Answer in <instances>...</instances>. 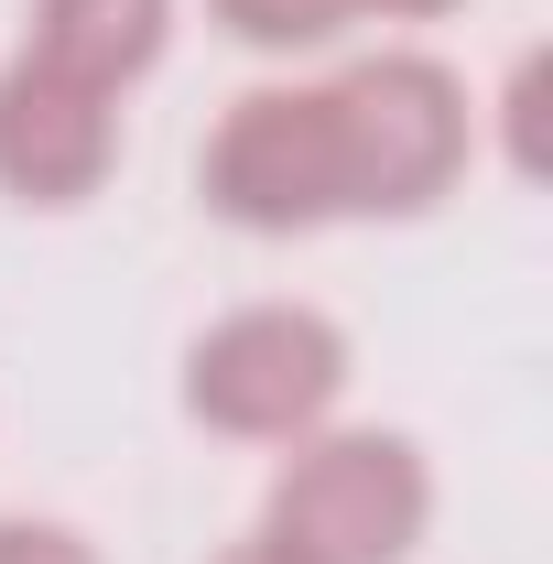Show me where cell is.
Wrapping results in <instances>:
<instances>
[{
  "label": "cell",
  "instance_id": "6da1fadb",
  "mask_svg": "<svg viewBox=\"0 0 553 564\" xmlns=\"http://www.w3.org/2000/svg\"><path fill=\"white\" fill-rule=\"evenodd\" d=\"M326 120H337V163H347V217H434L478 152L467 76L413 44L326 76Z\"/></svg>",
  "mask_w": 553,
  "mask_h": 564
},
{
  "label": "cell",
  "instance_id": "7a4b0ae2",
  "mask_svg": "<svg viewBox=\"0 0 553 564\" xmlns=\"http://www.w3.org/2000/svg\"><path fill=\"white\" fill-rule=\"evenodd\" d=\"M423 521H434V467L413 434H380V423L293 434L261 499V543L282 564H402Z\"/></svg>",
  "mask_w": 553,
  "mask_h": 564
},
{
  "label": "cell",
  "instance_id": "3957f363",
  "mask_svg": "<svg viewBox=\"0 0 553 564\" xmlns=\"http://www.w3.org/2000/svg\"><path fill=\"white\" fill-rule=\"evenodd\" d=\"M347 326L326 304H239L185 348V413L228 445H293L347 402Z\"/></svg>",
  "mask_w": 553,
  "mask_h": 564
},
{
  "label": "cell",
  "instance_id": "277c9868",
  "mask_svg": "<svg viewBox=\"0 0 553 564\" xmlns=\"http://www.w3.org/2000/svg\"><path fill=\"white\" fill-rule=\"evenodd\" d=\"M196 196L207 217L250 228V239H315L347 217V163H337V120L326 87H250L228 98V120L196 152Z\"/></svg>",
  "mask_w": 553,
  "mask_h": 564
},
{
  "label": "cell",
  "instance_id": "5b68a950",
  "mask_svg": "<svg viewBox=\"0 0 553 564\" xmlns=\"http://www.w3.org/2000/svg\"><path fill=\"white\" fill-rule=\"evenodd\" d=\"M120 174V98L76 87V76L11 55L0 66V196L11 207L66 217Z\"/></svg>",
  "mask_w": 553,
  "mask_h": 564
},
{
  "label": "cell",
  "instance_id": "8992f818",
  "mask_svg": "<svg viewBox=\"0 0 553 564\" xmlns=\"http://www.w3.org/2000/svg\"><path fill=\"white\" fill-rule=\"evenodd\" d=\"M163 44H174V0H33L22 22V55L98 98H131L163 66Z\"/></svg>",
  "mask_w": 553,
  "mask_h": 564
},
{
  "label": "cell",
  "instance_id": "52a82bcc",
  "mask_svg": "<svg viewBox=\"0 0 553 564\" xmlns=\"http://www.w3.org/2000/svg\"><path fill=\"white\" fill-rule=\"evenodd\" d=\"M207 11H217V33L250 44V55H315V44H337L358 22V0H207Z\"/></svg>",
  "mask_w": 553,
  "mask_h": 564
},
{
  "label": "cell",
  "instance_id": "ba28073f",
  "mask_svg": "<svg viewBox=\"0 0 553 564\" xmlns=\"http://www.w3.org/2000/svg\"><path fill=\"white\" fill-rule=\"evenodd\" d=\"M0 564H98V543L76 532V521H0Z\"/></svg>",
  "mask_w": 553,
  "mask_h": 564
},
{
  "label": "cell",
  "instance_id": "9c48e42d",
  "mask_svg": "<svg viewBox=\"0 0 553 564\" xmlns=\"http://www.w3.org/2000/svg\"><path fill=\"white\" fill-rule=\"evenodd\" d=\"M456 0H358V22H445Z\"/></svg>",
  "mask_w": 553,
  "mask_h": 564
},
{
  "label": "cell",
  "instance_id": "30bf717a",
  "mask_svg": "<svg viewBox=\"0 0 553 564\" xmlns=\"http://www.w3.org/2000/svg\"><path fill=\"white\" fill-rule=\"evenodd\" d=\"M217 564H282V554H272V543H261V532H250V543H228V554H217Z\"/></svg>",
  "mask_w": 553,
  "mask_h": 564
}]
</instances>
